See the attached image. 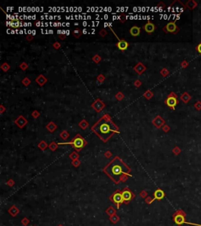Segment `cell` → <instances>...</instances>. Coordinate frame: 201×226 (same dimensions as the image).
Returning a JSON list of instances; mask_svg holds the SVG:
<instances>
[{"instance_id": "cb8c5ba5", "label": "cell", "mask_w": 201, "mask_h": 226, "mask_svg": "<svg viewBox=\"0 0 201 226\" xmlns=\"http://www.w3.org/2000/svg\"><path fill=\"white\" fill-rule=\"evenodd\" d=\"M144 97L148 99V100H150L153 97V93L151 90H147L145 93H144Z\"/></svg>"}, {"instance_id": "d4e9b609", "label": "cell", "mask_w": 201, "mask_h": 226, "mask_svg": "<svg viewBox=\"0 0 201 226\" xmlns=\"http://www.w3.org/2000/svg\"><path fill=\"white\" fill-rule=\"evenodd\" d=\"M92 61H93L94 63L98 64V63H99V62L101 61V56H100L99 54H95V55L93 56Z\"/></svg>"}, {"instance_id": "52a82bcc", "label": "cell", "mask_w": 201, "mask_h": 226, "mask_svg": "<svg viewBox=\"0 0 201 226\" xmlns=\"http://www.w3.org/2000/svg\"><path fill=\"white\" fill-rule=\"evenodd\" d=\"M92 108L94 109L97 112H101L105 107V104L103 101H102L101 99L97 98L96 101H94V103L91 104Z\"/></svg>"}, {"instance_id": "ac0fdd59", "label": "cell", "mask_w": 201, "mask_h": 226, "mask_svg": "<svg viewBox=\"0 0 201 226\" xmlns=\"http://www.w3.org/2000/svg\"><path fill=\"white\" fill-rule=\"evenodd\" d=\"M154 195H155V199H163V198L164 197V192H163L162 190L158 189V190L156 191V192H155Z\"/></svg>"}, {"instance_id": "60d3db41", "label": "cell", "mask_w": 201, "mask_h": 226, "mask_svg": "<svg viewBox=\"0 0 201 226\" xmlns=\"http://www.w3.org/2000/svg\"><path fill=\"white\" fill-rule=\"evenodd\" d=\"M162 129H163V130L164 132L167 133L169 130H170V126H169L168 125H164L163 127H162Z\"/></svg>"}, {"instance_id": "ffe728a7", "label": "cell", "mask_w": 201, "mask_h": 226, "mask_svg": "<svg viewBox=\"0 0 201 226\" xmlns=\"http://www.w3.org/2000/svg\"><path fill=\"white\" fill-rule=\"evenodd\" d=\"M185 6L187 7H189L190 9H193L194 8H196V6H197V2L196 1H194V0H189L185 4Z\"/></svg>"}, {"instance_id": "d6986e66", "label": "cell", "mask_w": 201, "mask_h": 226, "mask_svg": "<svg viewBox=\"0 0 201 226\" xmlns=\"http://www.w3.org/2000/svg\"><path fill=\"white\" fill-rule=\"evenodd\" d=\"M57 128V126L55 124V123L54 122H50L48 123V124L47 125V129L49 130L50 132H54V130Z\"/></svg>"}, {"instance_id": "6da1fadb", "label": "cell", "mask_w": 201, "mask_h": 226, "mask_svg": "<svg viewBox=\"0 0 201 226\" xmlns=\"http://www.w3.org/2000/svg\"><path fill=\"white\" fill-rule=\"evenodd\" d=\"M91 130L105 142L108 141L113 134L119 133L117 126L112 121L111 117L108 114L102 116L92 126Z\"/></svg>"}, {"instance_id": "d590c367", "label": "cell", "mask_w": 201, "mask_h": 226, "mask_svg": "<svg viewBox=\"0 0 201 226\" xmlns=\"http://www.w3.org/2000/svg\"><path fill=\"white\" fill-rule=\"evenodd\" d=\"M38 146H39V148H41V149H45L47 147V143L45 142V141H41L40 142V144H38Z\"/></svg>"}, {"instance_id": "ab89813d", "label": "cell", "mask_w": 201, "mask_h": 226, "mask_svg": "<svg viewBox=\"0 0 201 226\" xmlns=\"http://www.w3.org/2000/svg\"><path fill=\"white\" fill-rule=\"evenodd\" d=\"M181 66L183 68H187V67L189 66V63H188V61H183L182 62V64H181Z\"/></svg>"}, {"instance_id": "9a60e30c", "label": "cell", "mask_w": 201, "mask_h": 226, "mask_svg": "<svg viewBox=\"0 0 201 226\" xmlns=\"http://www.w3.org/2000/svg\"><path fill=\"white\" fill-rule=\"evenodd\" d=\"M180 99H181V100H182L183 102H184V103L187 104V103H189V101L192 99V97H191V95H190L189 93H187V92H185V93L183 94L181 97H180Z\"/></svg>"}, {"instance_id": "b9f144b4", "label": "cell", "mask_w": 201, "mask_h": 226, "mask_svg": "<svg viewBox=\"0 0 201 226\" xmlns=\"http://www.w3.org/2000/svg\"><path fill=\"white\" fill-rule=\"evenodd\" d=\"M196 51L199 53V54L201 55V42H200V43L196 46Z\"/></svg>"}, {"instance_id": "e575fe53", "label": "cell", "mask_w": 201, "mask_h": 226, "mask_svg": "<svg viewBox=\"0 0 201 226\" xmlns=\"http://www.w3.org/2000/svg\"><path fill=\"white\" fill-rule=\"evenodd\" d=\"M107 34H108V31L105 30V29H101L100 31H99V35H101V37H105L107 35Z\"/></svg>"}, {"instance_id": "7402d4cb", "label": "cell", "mask_w": 201, "mask_h": 226, "mask_svg": "<svg viewBox=\"0 0 201 226\" xmlns=\"http://www.w3.org/2000/svg\"><path fill=\"white\" fill-rule=\"evenodd\" d=\"M82 34H83V31H81L79 28H76V29L72 31L73 36L76 37V38H79L81 36V35H82Z\"/></svg>"}, {"instance_id": "f6af8a7d", "label": "cell", "mask_w": 201, "mask_h": 226, "mask_svg": "<svg viewBox=\"0 0 201 226\" xmlns=\"http://www.w3.org/2000/svg\"><path fill=\"white\" fill-rule=\"evenodd\" d=\"M26 38H27V40H29V41H31V40H33V39H34V37H33V35H31V34H29V35H27Z\"/></svg>"}, {"instance_id": "7dc6e473", "label": "cell", "mask_w": 201, "mask_h": 226, "mask_svg": "<svg viewBox=\"0 0 201 226\" xmlns=\"http://www.w3.org/2000/svg\"><path fill=\"white\" fill-rule=\"evenodd\" d=\"M5 110H6V108L4 107V106H3L2 104L0 105V113H1V114H2V113L4 112Z\"/></svg>"}, {"instance_id": "7c38bea8", "label": "cell", "mask_w": 201, "mask_h": 226, "mask_svg": "<svg viewBox=\"0 0 201 226\" xmlns=\"http://www.w3.org/2000/svg\"><path fill=\"white\" fill-rule=\"evenodd\" d=\"M134 70L135 72H137L138 75H142L143 72H144V71L146 70V67L144 66L142 62H138L134 67Z\"/></svg>"}, {"instance_id": "4fadbf2b", "label": "cell", "mask_w": 201, "mask_h": 226, "mask_svg": "<svg viewBox=\"0 0 201 226\" xmlns=\"http://www.w3.org/2000/svg\"><path fill=\"white\" fill-rule=\"evenodd\" d=\"M130 34L134 37H137L141 34V28L137 26H133L130 29Z\"/></svg>"}, {"instance_id": "4dcf8cb0", "label": "cell", "mask_w": 201, "mask_h": 226, "mask_svg": "<svg viewBox=\"0 0 201 226\" xmlns=\"http://www.w3.org/2000/svg\"><path fill=\"white\" fill-rule=\"evenodd\" d=\"M105 77L104 75H102V74H100V75L97 77V80L100 83H103L104 81H105Z\"/></svg>"}, {"instance_id": "bcb514c9", "label": "cell", "mask_w": 201, "mask_h": 226, "mask_svg": "<svg viewBox=\"0 0 201 226\" xmlns=\"http://www.w3.org/2000/svg\"><path fill=\"white\" fill-rule=\"evenodd\" d=\"M70 157H71L72 160H76V159L78 158V155H77L76 152H73L71 155H70Z\"/></svg>"}, {"instance_id": "30bf717a", "label": "cell", "mask_w": 201, "mask_h": 226, "mask_svg": "<svg viewBox=\"0 0 201 226\" xmlns=\"http://www.w3.org/2000/svg\"><path fill=\"white\" fill-rule=\"evenodd\" d=\"M15 124L19 127V128H23V127L28 124V120L24 117L23 115H20L17 119H15Z\"/></svg>"}, {"instance_id": "f35d334b", "label": "cell", "mask_w": 201, "mask_h": 226, "mask_svg": "<svg viewBox=\"0 0 201 226\" xmlns=\"http://www.w3.org/2000/svg\"><path fill=\"white\" fill-rule=\"evenodd\" d=\"M142 83L141 82V81H140L139 79H137V80L135 81V82H134V86H135L136 87H137V88L142 86Z\"/></svg>"}, {"instance_id": "8992f818", "label": "cell", "mask_w": 201, "mask_h": 226, "mask_svg": "<svg viewBox=\"0 0 201 226\" xmlns=\"http://www.w3.org/2000/svg\"><path fill=\"white\" fill-rule=\"evenodd\" d=\"M185 216L186 214L183 210L177 211L174 215V221L177 225H182L183 224H185Z\"/></svg>"}, {"instance_id": "e0dca14e", "label": "cell", "mask_w": 201, "mask_h": 226, "mask_svg": "<svg viewBox=\"0 0 201 226\" xmlns=\"http://www.w3.org/2000/svg\"><path fill=\"white\" fill-rule=\"evenodd\" d=\"M123 195V200L125 201H128V200H130L131 199V197H132V194L130 193V191L128 190H124L122 193Z\"/></svg>"}, {"instance_id": "d6a6232c", "label": "cell", "mask_w": 201, "mask_h": 226, "mask_svg": "<svg viewBox=\"0 0 201 226\" xmlns=\"http://www.w3.org/2000/svg\"><path fill=\"white\" fill-rule=\"evenodd\" d=\"M31 115H32V117L34 119H37L38 116L40 115V113H39V112H38V111L35 110V111H33L32 113H31Z\"/></svg>"}, {"instance_id": "9c48e42d", "label": "cell", "mask_w": 201, "mask_h": 226, "mask_svg": "<svg viewBox=\"0 0 201 226\" xmlns=\"http://www.w3.org/2000/svg\"><path fill=\"white\" fill-rule=\"evenodd\" d=\"M143 29L148 34H151L156 30V26H155V24L153 23H152L151 21L148 20L147 23L143 26Z\"/></svg>"}, {"instance_id": "ba28073f", "label": "cell", "mask_w": 201, "mask_h": 226, "mask_svg": "<svg viewBox=\"0 0 201 226\" xmlns=\"http://www.w3.org/2000/svg\"><path fill=\"white\" fill-rule=\"evenodd\" d=\"M153 124L156 126V128L160 129L165 125V121L160 115H157L156 117L153 120Z\"/></svg>"}, {"instance_id": "277c9868", "label": "cell", "mask_w": 201, "mask_h": 226, "mask_svg": "<svg viewBox=\"0 0 201 226\" xmlns=\"http://www.w3.org/2000/svg\"><path fill=\"white\" fill-rule=\"evenodd\" d=\"M71 144L74 146V148H75L76 150L79 151L81 148H83L84 146H85L86 141L83 139V137H81L79 134H77V135L74 137V139L72 140Z\"/></svg>"}, {"instance_id": "ee69618b", "label": "cell", "mask_w": 201, "mask_h": 226, "mask_svg": "<svg viewBox=\"0 0 201 226\" xmlns=\"http://www.w3.org/2000/svg\"><path fill=\"white\" fill-rule=\"evenodd\" d=\"M58 37H59L60 38H61V40H65V38H66V35H65V34H63V32H62V34H61V32H59Z\"/></svg>"}, {"instance_id": "1f68e13d", "label": "cell", "mask_w": 201, "mask_h": 226, "mask_svg": "<svg viewBox=\"0 0 201 226\" xmlns=\"http://www.w3.org/2000/svg\"><path fill=\"white\" fill-rule=\"evenodd\" d=\"M194 107H195V108L196 109V110H198V111L201 110V101H196L195 103V104H194Z\"/></svg>"}, {"instance_id": "681fc988", "label": "cell", "mask_w": 201, "mask_h": 226, "mask_svg": "<svg viewBox=\"0 0 201 226\" xmlns=\"http://www.w3.org/2000/svg\"><path fill=\"white\" fill-rule=\"evenodd\" d=\"M79 164V162H78V161H74L73 162V165L76 166V167H77V166H78Z\"/></svg>"}, {"instance_id": "484cf974", "label": "cell", "mask_w": 201, "mask_h": 226, "mask_svg": "<svg viewBox=\"0 0 201 226\" xmlns=\"http://www.w3.org/2000/svg\"><path fill=\"white\" fill-rule=\"evenodd\" d=\"M60 137H61L62 139L66 140L69 137V133L67 132L66 130H63V131L61 133H60Z\"/></svg>"}, {"instance_id": "836d02e7", "label": "cell", "mask_w": 201, "mask_h": 226, "mask_svg": "<svg viewBox=\"0 0 201 226\" xmlns=\"http://www.w3.org/2000/svg\"><path fill=\"white\" fill-rule=\"evenodd\" d=\"M126 20V14L123 13H120V18H119V20L121 21L122 23H124Z\"/></svg>"}, {"instance_id": "7bdbcfd3", "label": "cell", "mask_w": 201, "mask_h": 226, "mask_svg": "<svg viewBox=\"0 0 201 226\" xmlns=\"http://www.w3.org/2000/svg\"><path fill=\"white\" fill-rule=\"evenodd\" d=\"M53 47H54L55 49H60V48H61V44H60L58 42H54V44H53Z\"/></svg>"}, {"instance_id": "44dd1931", "label": "cell", "mask_w": 201, "mask_h": 226, "mask_svg": "<svg viewBox=\"0 0 201 226\" xmlns=\"http://www.w3.org/2000/svg\"><path fill=\"white\" fill-rule=\"evenodd\" d=\"M79 126L82 130H86L88 127V126H89V122H88L86 119H83L82 121L79 122Z\"/></svg>"}, {"instance_id": "83f0119b", "label": "cell", "mask_w": 201, "mask_h": 226, "mask_svg": "<svg viewBox=\"0 0 201 226\" xmlns=\"http://www.w3.org/2000/svg\"><path fill=\"white\" fill-rule=\"evenodd\" d=\"M22 84L24 85V86H29V85L31 84V80H30L28 77H25V78H24V79L22 80Z\"/></svg>"}, {"instance_id": "5b68a950", "label": "cell", "mask_w": 201, "mask_h": 226, "mask_svg": "<svg viewBox=\"0 0 201 226\" xmlns=\"http://www.w3.org/2000/svg\"><path fill=\"white\" fill-rule=\"evenodd\" d=\"M163 31L165 33H172L176 35L180 31V28L177 26L175 21H172V22H169L167 24V25L163 28Z\"/></svg>"}, {"instance_id": "2e32d148", "label": "cell", "mask_w": 201, "mask_h": 226, "mask_svg": "<svg viewBox=\"0 0 201 226\" xmlns=\"http://www.w3.org/2000/svg\"><path fill=\"white\" fill-rule=\"evenodd\" d=\"M113 200L114 202L116 203L118 205L120 204L123 201V195L121 193H115L114 196H113Z\"/></svg>"}, {"instance_id": "5bb4252c", "label": "cell", "mask_w": 201, "mask_h": 226, "mask_svg": "<svg viewBox=\"0 0 201 226\" xmlns=\"http://www.w3.org/2000/svg\"><path fill=\"white\" fill-rule=\"evenodd\" d=\"M36 82L37 83V84L39 85L40 86H44L46 83H47V79L43 75H39L36 79Z\"/></svg>"}, {"instance_id": "74e56055", "label": "cell", "mask_w": 201, "mask_h": 226, "mask_svg": "<svg viewBox=\"0 0 201 226\" xmlns=\"http://www.w3.org/2000/svg\"><path fill=\"white\" fill-rule=\"evenodd\" d=\"M173 152H174L175 155H178L180 152H181V148H179L178 147H175L174 149H173Z\"/></svg>"}, {"instance_id": "4316f807", "label": "cell", "mask_w": 201, "mask_h": 226, "mask_svg": "<svg viewBox=\"0 0 201 226\" xmlns=\"http://www.w3.org/2000/svg\"><path fill=\"white\" fill-rule=\"evenodd\" d=\"M160 75H162V76H163V77H166V76H167L168 75H169V71L167 69V68H163V69H161V71L160 72Z\"/></svg>"}, {"instance_id": "f546056e", "label": "cell", "mask_w": 201, "mask_h": 226, "mask_svg": "<svg viewBox=\"0 0 201 226\" xmlns=\"http://www.w3.org/2000/svg\"><path fill=\"white\" fill-rule=\"evenodd\" d=\"M19 68L21 70H23V71H25L26 69H28V68H29V65H28V64L25 63V62H22L19 65Z\"/></svg>"}, {"instance_id": "603a6c76", "label": "cell", "mask_w": 201, "mask_h": 226, "mask_svg": "<svg viewBox=\"0 0 201 226\" xmlns=\"http://www.w3.org/2000/svg\"><path fill=\"white\" fill-rule=\"evenodd\" d=\"M10 65L8 63H3L2 65H1V69L3 71V72H8V71L10 70Z\"/></svg>"}, {"instance_id": "8fae6325", "label": "cell", "mask_w": 201, "mask_h": 226, "mask_svg": "<svg viewBox=\"0 0 201 226\" xmlns=\"http://www.w3.org/2000/svg\"><path fill=\"white\" fill-rule=\"evenodd\" d=\"M116 47H118V49L121 51H124L129 47V43L126 40L124 39H119L118 41V42L116 43Z\"/></svg>"}, {"instance_id": "f1b7e54d", "label": "cell", "mask_w": 201, "mask_h": 226, "mask_svg": "<svg viewBox=\"0 0 201 226\" xmlns=\"http://www.w3.org/2000/svg\"><path fill=\"white\" fill-rule=\"evenodd\" d=\"M115 98L117 99L118 101H122L123 99L124 98V94H123L122 92H118V93L115 94Z\"/></svg>"}, {"instance_id": "8d00e7d4", "label": "cell", "mask_w": 201, "mask_h": 226, "mask_svg": "<svg viewBox=\"0 0 201 226\" xmlns=\"http://www.w3.org/2000/svg\"><path fill=\"white\" fill-rule=\"evenodd\" d=\"M57 148V144L54 143V142H52L50 144V148L52 150V151H54L56 148Z\"/></svg>"}, {"instance_id": "3957f363", "label": "cell", "mask_w": 201, "mask_h": 226, "mask_svg": "<svg viewBox=\"0 0 201 226\" xmlns=\"http://www.w3.org/2000/svg\"><path fill=\"white\" fill-rule=\"evenodd\" d=\"M164 103L167 104L169 108L172 110H174L176 105L178 104V96L174 92H171V93L168 95V97L165 100Z\"/></svg>"}, {"instance_id": "7a4b0ae2", "label": "cell", "mask_w": 201, "mask_h": 226, "mask_svg": "<svg viewBox=\"0 0 201 226\" xmlns=\"http://www.w3.org/2000/svg\"><path fill=\"white\" fill-rule=\"evenodd\" d=\"M104 171L115 183H119L123 175L127 174L130 169L120 159L116 157L104 168Z\"/></svg>"}, {"instance_id": "c3c4849f", "label": "cell", "mask_w": 201, "mask_h": 226, "mask_svg": "<svg viewBox=\"0 0 201 226\" xmlns=\"http://www.w3.org/2000/svg\"><path fill=\"white\" fill-rule=\"evenodd\" d=\"M185 224H188V225H195V226H201V225L200 224H196V223H190V222H187Z\"/></svg>"}]
</instances>
